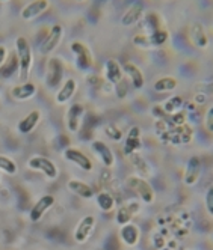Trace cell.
<instances>
[{
  "label": "cell",
  "mask_w": 213,
  "mask_h": 250,
  "mask_svg": "<svg viewBox=\"0 0 213 250\" xmlns=\"http://www.w3.org/2000/svg\"><path fill=\"white\" fill-rule=\"evenodd\" d=\"M139 211H141L139 201H127V202H124L122 205L118 207L117 214H115V220L119 226L130 223L135 219V216L139 214Z\"/></svg>",
  "instance_id": "cell-6"
},
{
  "label": "cell",
  "mask_w": 213,
  "mask_h": 250,
  "mask_svg": "<svg viewBox=\"0 0 213 250\" xmlns=\"http://www.w3.org/2000/svg\"><path fill=\"white\" fill-rule=\"evenodd\" d=\"M175 87H177V80L174 77H162V79L156 80V83L153 86V89L159 94L171 92V91H174Z\"/></svg>",
  "instance_id": "cell-27"
},
{
  "label": "cell",
  "mask_w": 213,
  "mask_h": 250,
  "mask_svg": "<svg viewBox=\"0 0 213 250\" xmlns=\"http://www.w3.org/2000/svg\"><path fill=\"white\" fill-rule=\"evenodd\" d=\"M169 40V33L165 29L151 32L148 35H136L133 37V44L138 47H144V48H154V47H162L168 42Z\"/></svg>",
  "instance_id": "cell-3"
},
{
  "label": "cell",
  "mask_w": 213,
  "mask_h": 250,
  "mask_svg": "<svg viewBox=\"0 0 213 250\" xmlns=\"http://www.w3.org/2000/svg\"><path fill=\"white\" fill-rule=\"evenodd\" d=\"M175 137V140L177 142H180V144H183V145H188V144H190L192 142V139H193V128L190 127L189 124H182V125H177V127L171 131Z\"/></svg>",
  "instance_id": "cell-24"
},
{
  "label": "cell",
  "mask_w": 213,
  "mask_h": 250,
  "mask_svg": "<svg viewBox=\"0 0 213 250\" xmlns=\"http://www.w3.org/2000/svg\"><path fill=\"white\" fill-rule=\"evenodd\" d=\"M142 148V137H141V128L139 127H132L127 133V136L124 137V146L122 152L126 157L135 155L139 149Z\"/></svg>",
  "instance_id": "cell-8"
},
{
  "label": "cell",
  "mask_w": 213,
  "mask_h": 250,
  "mask_svg": "<svg viewBox=\"0 0 213 250\" xmlns=\"http://www.w3.org/2000/svg\"><path fill=\"white\" fill-rule=\"evenodd\" d=\"M64 158L67 160V162L74 163L76 166H79L85 172H91L93 167H94V165H93V162L90 160V157H88L86 154H83L77 148H67L64 151Z\"/></svg>",
  "instance_id": "cell-9"
},
{
  "label": "cell",
  "mask_w": 213,
  "mask_h": 250,
  "mask_svg": "<svg viewBox=\"0 0 213 250\" xmlns=\"http://www.w3.org/2000/svg\"><path fill=\"white\" fill-rule=\"evenodd\" d=\"M40 121H41V112L32 110L29 115H26L19 124H17V128H19L22 134H29L35 130V127H37Z\"/></svg>",
  "instance_id": "cell-21"
},
{
  "label": "cell",
  "mask_w": 213,
  "mask_h": 250,
  "mask_svg": "<svg viewBox=\"0 0 213 250\" xmlns=\"http://www.w3.org/2000/svg\"><path fill=\"white\" fill-rule=\"evenodd\" d=\"M77 91V82L74 79H67L65 83L62 84V87L58 91L56 94V103L58 104H65L68 103L71 98L74 97Z\"/></svg>",
  "instance_id": "cell-22"
},
{
  "label": "cell",
  "mask_w": 213,
  "mask_h": 250,
  "mask_svg": "<svg viewBox=\"0 0 213 250\" xmlns=\"http://www.w3.org/2000/svg\"><path fill=\"white\" fill-rule=\"evenodd\" d=\"M126 184L144 204H153L156 201V193L151 184L147 180H144V178L132 175L126 180Z\"/></svg>",
  "instance_id": "cell-2"
},
{
  "label": "cell",
  "mask_w": 213,
  "mask_h": 250,
  "mask_svg": "<svg viewBox=\"0 0 213 250\" xmlns=\"http://www.w3.org/2000/svg\"><path fill=\"white\" fill-rule=\"evenodd\" d=\"M183 107V98L175 95V97H171L165 104H164V110L166 115H172V113H177L180 109Z\"/></svg>",
  "instance_id": "cell-28"
},
{
  "label": "cell",
  "mask_w": 213,
  "mask_h": 250,
  "mask_svg": "<svg viewBox=\"0 0 213 250\" xmlns=\"http://www.w3.org/2000/svg\"><path fill=\"white\" fill-rule=\"evenodd\" d=\"M104 74L111 84H119L122 82V66L115 59H108L104 63Z\"/></svg>",
  "instance_id": "cell-20"
},
{
  "label": "cell",
  "mask_w": 213,
  "mask_h": 250,
  "mask_svg": "<svg viewBox=\"0 0 213 250\" xmlns=\"http://www.w3.org/2000/svg\"><path fill=\"white\" fill-rule=\"evenodd\" d=\"M204 201H206V208H207L209 214H210V216H213V187H209Z\"/></svg>",
  "instance_id": "cell-33"
},
{
  "label": "cell",
  "mask_w": 213,
  "mask_h": 250,
  "mask_svg": "<svg viewBox=\"0 0 213 250\" xmlns=\"http://www.w3.org/2000/svg\"><path fill=\"white\" fill-rule=\"evenodd\" d=\"M67 187L68 190L79 196V198H83V199H93L95 198V193L93 190V187L90 184H86L85 181H80V180H70L67 183Z\"/></svg>",
  "instance_id": "cell-18"
},
{
  "label": "cell",
  "mask_w": 213,
  "mask_h": 250,
  "mask_svg": "<svg viewBox=\"0 0 213 250\" xmlns=\"http://www.w3.org/2000/svg\"><path fill=\"white\" fill-rule=\"evenodd\" d=\"M53 205H55V198H53L51 194H44V196H41V198L37 201V204H35V205L32 207L30 212H29V219H30V222H33V223L40 222V220L43 219L44 214H46Z\"/></svg>",
  "instance_id": "cell-11"
},
{
  "label": "cell",
  "mask_w": 213,
  "mask_h": 250,
  "mask_svg": "<svg viewBox=\"0 0 213 250\" xmlns=\"http://www.w3.org/2000/svg\"><path fill=\"white\" fill-rule=\"evenodd\" d=\"M94 228H95V217L94 216H85L79 222V225L74 230V235H73L74 241L79 244H83L88 238L91 237Z\"/></svg>",
  "instance_id": "cell-14"
},
{
  "label": "cell",
  "mask_w": 213,
  "mask_h": 250,
  "mask_svg": "<svg viewBox=\"0 0 213 250\" xmlns=\"http://www.w3.org/2000/svg\"><path fill=\"white\" fill-rule=\"evenodd\" d=\"M93 151L97 154V157L100 158V162L104 167H112L115 165V155L112 152V149L104 144L101 140H94L91 144Z\"/></svg>",
  "instance_id": "cell-16"
},
{
  "label": "cell",
  "mask_w": 213,
  "mask_h": 250,
  "mask_svg": "<svg viewBox=\"0 0 213 250\" xmlns=\"http://www.w3.org/2000/svg\"><path fill=\"white\" fill-rule=\"evenodd\" d=\"M95 202H97V207L104 211V212H108V211H112L115 208V199H114V196L108 191H100L97 196H95Z\"/></svg>",
  "instance_id": "cell-26"
},
{
  "label": "cell",
  "mask_w": 213,
  "mask_h": 250,
  "mask_svg": "<svg viewBox=\"0 0 213 250\" xmlns=\"http://www.w3.org/2000/svg\"><path fill=\"white\" fill-rule=\"evenodd\" d=\"M70 50L73 51V56H74V62H76V66L77 69L80 71H88L93 68V55H91V50L88 48L85 44L79 42V41H74L70 44Z\"/></svg>",
  "instance_id": "cell-5"
},
{
  "label": "cell",
  "mask_w": 213,
  "mask_h": 250,
  "mask_svg": "<svg viewBox=\"0 0 213 250\" xmlns=\"http://www.w3.org/2000/svg\"><path fill=\"white\" fill-rule=\"evenodd\" d=\"M15 48H17V59H19L20 80L26 82L32 68V48L24 37H19L15 40Z\"/></svg>",
  "instance_id": "cell-1"
},
{
  "label": "cell",
  "mask_w": 213,
  "mask_h": 250,
  "mask_svg": "<svg viewBox=\"0 0 213 250\" xmlns=\"http://www.w3.org/2000/svg\"><path fill=\"white\" fill-rule=\"evenodd\" d=\"M0 170L8 173V175H15L17 172H19V166H17V163L12 158L0 154Z\"/></svg>",
  "instance_id": "cell-29"
},
{
  "label": "cell",
  "mask_w": 213,
  "mask_h": 250,
  "mask_svg": "<svg viewBox=\"0 0 213 250\" xmlns=\"http://www.w3.org/2000/svg\"><path fill=\"white\" fill-rule=\"evenodd\" d=\"M139 238H141V229L136 223L130 222L119 228V240L122 241L124 246L135 247L139 243Z\"/></svg>",
  "instance_id": "cell-13"
},
{
  "label": "cell",
  "mask_w": 213,
  "mask_h": 250,
  "mask_svg": "<svg viewBox=\"0 0 213 250\" xmlns=\"http://www.w3.org/2000/svg\"><path fill=\"white\" fill-rule=\"evenodd\" d=\"M0 2H6V0H0Z\"/></svg>",
  "instance_id": "cell-36"
},
{
  "label": "cell",
  "mask_w": 213,
  "mask_h": 250,
  "mask_svg": "<svg viewBox=\"0 0 213 250\" xmlns=\"http://www.w3.org/2000/svg\"><path fill=\"white\" fill-rule=\"evenodd\" d=\"M83 115H85V107L82 104L74 103V104L70 105V109L67 112V118H65L68 131H71V133H77L79 131Z\"/></svg>",
  "instance_id": "cell-12"
},
{
  "label": "cell",
  "mask_w": 213,
  "mask_h": 250,
  "mask_svg": "<svg viewBox=\"0 0 213 250\" xmlns=\"http://www.w3.org/2000/svg\"><path fill=\"white\" fill-rule=\"evenodd\" d=\"M204 125L209 131V134H213V107L210 105L209 110L206 113V118H204Z\"/></svg>",
  "instance_id": "cell-32"
},
{
  "label": "cell",
  "mask_w": 213,
  "mask_h": 250,
  "mask_svg": "<svg viewBox=\"0 0 213 250\" xmlns=\"http://www.w3.org/2000/svg\"><path fill=\"white\" fill-rule=\"evenodd\" d=\"M104 133L108 134V136H109V139H112L114 142H119V140H122V131L117 127V125H114V124L106 125Z\"/></svg>",
  "instance_id": "cell-30"
},
{
  "label": "cell",
  "mask_w": 213,
  "mask_h": 250,
  "mask_svg": "<svg viewBox=\"0 0 213 250\" xmlns=\"http://www.w3.org/2000/svg\"><path fill=\"white\" fill-rule=\"evenodd\" d=\"M122 73L129 77L132 86H133L135 89H138V91L145 86L144 74H142V71L139 69V66H136L135 63H132V62L124 63V65H122Z\"/></svg>",
  "instance_id": "cell-17"
},
{
  "label": "cell",
  "mask_w": 213,
  "mask_h": 250,
  "mask_svg": "<svg viewBox=\"0 0 213 250\" xmlns=\"http://www.w3.org/2000/svg\"><path fill=\"white\" fill-rule=\"evenodd\" d=\"M48 6H50L48 0H32L29 5H26L22 9V19L26 21H30L33 19H37V17H40L43 12H46Z\"/></svg>",
  "instance_id": "cell-15"
},
{
  "label": "cell",
  "mask_w": 213,
  "mask_h": 250,
  "mask_svg": "<svg viewBox=\"0 0 213 250\" xmlns=\"http://www.w3.org/2000/svg\"><path fill=\"white\" fill-rule=\"evenodd\" d=\"M62 37H64V27L61 24H55L50 29V32L47 33V37L44 38V41L40 45L41 55L46 56V55H48V53H51L53 50H55L59 45Z\"/></svg>",
  "instance_id": "cell-7"
},
{
  "label": "cell",
  "mask_w": 213,
  "mask_h": 250,
  "mask_svg": "<svg viewBox=\"0 0 213 250\" xmlns=\"http://www.w3.org/2000/svg\"><path fill=\"white\" fill-rule=\"evenodd\" d=\"M201 175V160L198 157L192 155L189 158V162L186 163L185 167V173H183V183L188 187H192L197 184V181L200 180Z\"/></svg>",
  "instance_id": "cell-10"
},
{
  "label": "cell",
  "mask_w": 213,
  "mask_h": 250,
  "mask_svg": "<svg viewBox=\"0 0 213 250\" xmlns=\"http://www.w3.org/2000/svg\"><path fill=\"white\" fill-rule=\"evenodd\" d=\"M35 94H37V86L30 82H24L19 86H15L12 91H11V95L14 100L17 101H24V100H29L32 98Z\"/></svg>",
  "instance_id": "cell-23"
},
{
  "label": "cell",
  "mask_w": 213,
  "mask_h": 250,
  "mask_svg": "<svg viewBox=\"0 0 213 250\" xmlns=\"http://www.w3.org/2000/svg\"><path fill=\"white\" fill-rule=\"evenodd\" d=\"M8 58V50L5 45H0V68L5 65V61Z\"/></svg>",
  "instance_id": "cell-34"
},
{
  "label": "cell",
  "mask_w": 213,
  "mask_h": 250,
  "mask_svg": "<svg viewBox=\"0 0 213 250\" xmlns=\"http://www.w3.org/2000/svg\"><path fill=\"white\" fill-rule=\"evenodd\" d=\"M27 167L35 172H41L44 173L48 180H56L59 176V170L56 165L51 162L50 158L43 157V155H33L27 160Z\"/></svg>",
  "instance_id": "cell-4"
},
{
  "label": "cell",
  "mask_w": 213,
  "mask_h": 250,
  "mask_svg": "<svg viewBox=\"0 0 213 250\" xmlns=\"http://www.w3.org/2000/svg\"><path fill=\"white\" fill-rule=\"evenodd\" d=\"M145 12V8H144V5H142L141 2H135V3H132L129 8H127V11L124 12V15H122V19H121V23H122V26H133V24H136L139 20H141V17H142V14Z\"/></svg>",
  "instance_id": "cell-19"
},
{
  "label": "cell",
  "mask_w": 213,
  "mask_h": 250,
  "mask_svg": "<svg viewBox=\"0 0 213 250\" xmlns=\"http://www.w3.org/2000/svg\"><path fill=\"white\" fill-rule=\"evenodd\" d=\"M76 2H79V3H80V2H85V0H76Z\"/></svg>",
  "instance_id": "cell-35"
},
{
  "label": "cell",
  "mask_w": 213,
  "mask_h": 250,
  "mask_svg": "<svg viewBox=\"0 0 213 250\" xmlns=\"http://www.w3.org/2000/svg\"><path fill=\"white\" fill-rule=\"evenodd\" d=\"M190 38H192L193 44L197 45V47H200V48H206L209 45V38H207L206 29L200 23H195L192 26V29H190Z\"/></svg>",
  "instance_id": "cell-25"
},
{
  "label": "cell",
  "mask_w": 213,
  "mask_h": 250,
  "mask_svg": "<svg viewBox=\"0 0 213 250\" xmlns=\"http://www.w3.org/2000/svg\"><path fill=\"white\" fill-rule=\"evenodd\" d=\"M145 26L150 30V33L151 32H156V30H161V27H159V17L156 14H153V12L148 14L145 17Z\"/></svg>",
  "instance_id": "cell-31"
}]
</instances>
